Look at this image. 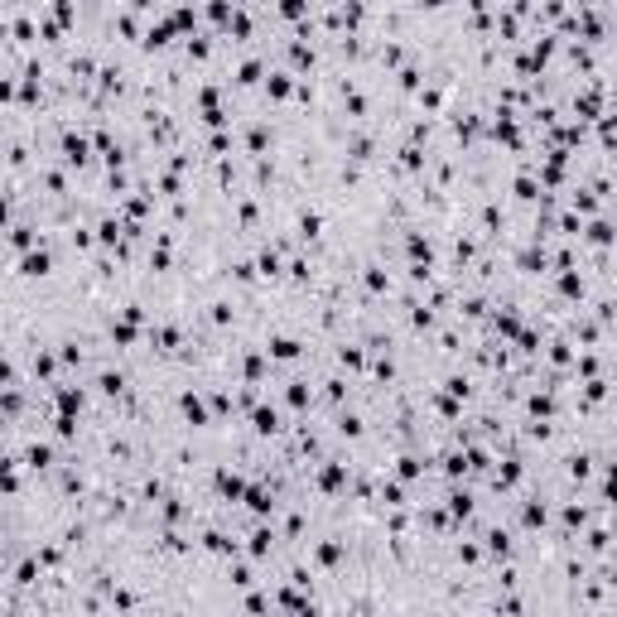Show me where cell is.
<instances>
[{"instance_id": "cell-8", "label": "cell", "mask_w": 617, "mask_h": 617, "mask_svg": "<svg viewBox=\"0 0 617 617\" xmlns=\"http://www.w3.org/2000/svg\"><path fill=\"white\" fill-rule=\"evenodd\" d=\"M280 430V415L275 410H256V434H275Z\"/></svg>"}, {"instance_id": "cell-1", "label": "cell", "mask_w": 617, "mask_h": 617, "mask_svg": "<svg viewBox=\"0 0 617 617\" xmlns=\"http://www.w3.org/2000/svg\"><path fill=\"white\" fill-rule=\"evenodd\" d=\"M299 348H304L299 338H270V357H275V362H295Z\"/></svg>"}, {"instance_id": "cell-6", "label": "cell", "mask_w": 617, "mask_h": 617, "mask_svg": "<svg viewBox=\"0 0 617 617\" xmlns=\"http://www.w3.org/2000/svg\"><path fill=\"white\" fill-rule=\"evenodd\" d=\"M29 468H34V473L54 468V449H49V444H34V449H29Z\"/></svg>"}, {"instance_id": "cell-9", "label": "cell", "mask_w": 617, "mask_h": 617, "mask_svg": "<svg viewBox=\"0 0 617 617\" xmlns=\"http://www.w3.org/2000/svg\"><path fill=\"white\" fill-rule=\"evenodd\" d=\"M487 550H492V555H511V536L507 531H492V536H487Z\"/></svg>"}, {"instance_id": "cell-7", "label": "cell", "mask_w": 617, "mask_h": 617, "mask_svg": "<svg viewBox=\"0 0 617 617\" xmlns=\"http://www.w3.org/2000/svg\"><path fill=\"white\" fill-rule=\"evenodd\" d=\"M314 555H319V564H338V560H343V545H338V540H323Z\"/></svg>"}, {"instance_id": "cell-4", "label": "cell", "mask_w": 617, "mask_h": 617, "mask_svg": "<svg viewBox=\"0 0 617 617\" xmlns=\"http://www.w3.org/2000/svg\"><path fill=\"white\" fill-rule=\"evenodd\" d=\"M63 150H68V155H63V160L68 164H87V140H82V135H68V140H63Z\"/></svg>"}, {"instance_id": "cell-5", "label": "cell", "mask_w": 617, "mask_h": 617, "mask_svg": "<svg viewBox=\"0 0 617 617\" xmlns=\"http://www.w3.org/2000/svg\"><path fill=\"white\" fill-rule=\"evenodd\" d=\"M29 275V280H39V275H49L54 270V261H49V251H39V256H25V266H20Z\"/></svg>"}, {"instance_id": "cell-3", "label": "cell", "mask_w": 617, "mask_h": 617, "mask_svg": "<svg viewBox=\"0 0 617 617\" xmlns=\"http://www.w3.org/2000/svg\"><path fill=\"white\" fill-rule=\"evenodd\" d=\"M246 507L256 511V516H266V511H275V497H270L266 487H251V492H246Z\"/></svg>"}, {"instance_id": "cell-2", "label": "cell", "mask_w": 617, "mask_h": 617, "mask_svg": "<svg viewBox=\"0 0 617 617\" xmlns=\"http://www.w3.org/2000/svg\"><path fill=\"white\" fill-rule=\"evenodd\" d=\"M179 410L188 415V425H208V415H203V401H198L193 391H184V396H179Z\"/></svg>"}, {"instance_id": "cell-10", "label": "cell", "mask_w": 617, "mask_h": 617, "mask_svg": "<svg viewBox=\"0 0 617 617\" xmlns=\"http://www.w3.org/2000/svg\"><path fill=\"white\" fill-rule=\"evenodd\" d=\"M290 87H295L290 73H275V78H270V97H290Z\"/></svg>"}]
</instances>
